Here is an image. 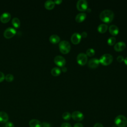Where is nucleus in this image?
<instances>
[{
    "label": "nucleus",
    "instance_id": "f257e3e1",
    "mask_svg": "<svg viewBox=\"0 0 127 127\" xmlns=\"http://www.w3.org/2000/svg\"><path fill=\"white\" fill-rule=\"evenodd\" d=\"M114 17V13L113 11L110 9L103 10L100 14V18L105 23H110L112 21Z\"/></svg>",
    "mask_w": 127,
    "mask_h": 127
},
{
    "label": "nucleus",
    "instance_id": "f03ea898",
    "mask_svg": "<svg viewBox=\"0 0 127 127\" xmlns=\"http://www.w3.org/2000/svg\"><path fill=\"white\" fill-rule=\"evenodd\" d=\"M114 122L118 127H126L127 126V119L122 115L117 116L115 119Z\"/></svg>",
    "mask_w": 127,
    "mask_h": 127
},
{
    "label": "nucleus",
    "instance_id": "7ed1b4c3",
    "mask_svg": "<svg viewBox=\"0 0 127 127\" xmlns=\"http://www.w3.org/2000/svg\"><path fill=\"white\" fill-rule=\"evenodd\" d=\"M113 60V56L110 54H105L100 58V63L104 65H108L112 63Z\"/></svg>",
    "mask_w": 127,
    "mask_h": 127
},
{
    "label": "nucleus",
    "instance_id": "20e7f679",
    "mask_svg": "<svg viewBox=\"0 0 127 127\" xmlns=\"http://www.w3.org/2000/svg\"><path fill=\"white\" fill-rule=\"evenodd\" d=\"M59 49L61 53L65 54L68 53L70 50V45L69 43L65 40L62 41L59 45Z\"/></svg>",
    "mask_w": 127,
    "mask_h": 127
},
{
    "label": "nucleus",
    "instance_id": "39448f33",
    "mask_svg": "<svg viewBox=\"0 0 127 127\" xmlns=\"http://www.w3.org/2000/svg\"><path fill=\"white\" fill-rule=\"evenodd\" d=\"M77 9L81 11L86 10L88 8V3L85 0H79L76 3Z\"/></svg>",
    "mask_w": 127,
    "mask_h": 127
},
{
    "label": "nucleus",
    "instance_id": "423d86ee",
    "mask_svg": "<svg viewBox=\"0 0 127 127\" xmlns=\"http://www.w3.org/2000/svg\"><path fill=\"white\" fill-rule=\"evenodd\" d=\"M77 62L81 65L85 64L87 62V56L86 54L81 53L79 54L77 56Z\"/></svg>",
    "mask_w": 127,
    "mask_h": 127
},
{
    "label": "nucleus",
    "instance_id": "0eeeda50",
    "mask_svg": "<svg viewBox=\"0 0 127 127\" xmlns=\"http://www.w3.org/2000/svg\"><path fill=\"white\" fill-rule=\"evenodd\" d=\"M16 33V30L12 27L7 28L3 32V36L5 38L9 39L12 37Z\"/></svg>",
    "mask_w": 127,
    "mask_h": 127
},
{
    "label": "nucleus",
    "instance_id": "6e6552de",
    "mask_svg": "<svg viewBox=\"0 0 127 127\" xmlns=\"http://www.w3.org/2000/svg\"><path fill=\"white\" fill-rule=\"evenodd\" d=\"M71 118L75 121L80 122L83 120L84 115L81 112L78 111H76L72 113Z\"/></svg>",
    "mask_w": 127,
    "mask_h": 127
},
{
    "label": "nucleus",
    "instance_id": "1a4fd4ad",
    "mask_svg": "<svg viewBox=\"0 0 127 127\" xmlns=\"http://www.w3.org/2000/svg\"><path fill=\"white\" fill-rule=\"evenodd\" d=\"M54 62L57 65L61 67H63L65 64L66 62L65 59L63 57L58 55L55 57Z\"/></svg>",
    "mask_w": 127,
    "mask_h": 127
},
{
    "label": "nucleus",
    "instance_id": "9d476101",
    "mask_svg": "<svg viewBox=\"0 0 127 127\" xmlns=\"http://www.w3.org/2000/svg\"><path fill=\"white\" fill-rule=\"evenodd\" d=\"M100 64L99 59H96V58H92L90 59L88 63V65L89 67L92 68H94L97 67Z\"/></svg>",
    "mask_w": 127,
    "mask_h": 127
},
{
    "label": "nucleus",
    "instance_id": "9b49d317",
    "mask_svg": "<svg viewBox=\"0 0 127 127\" xmlns=\"http://www.w3.org/2000/svg\"><path fill=\"white\" fill-rule=\"evenodd\" d=\"M81 35L78 33H73L71 37V41L74 44H78L81 40Z\"/></svg>",
    "mask_w": 127,
    "mask_h": 127
},
{
    "label": "nucleus",
    "instance_id": "f8f14e48",
    "mask_svg": "<svg viewBox=\"0 0 127 127\" xmlns=\"http://www.w3.org/2000/svg\"><path fill=\"white\" fill-rule=\"evenodd\" d=\"M126 47V43L124 42L120 41L115 44V45H114V49L117 52H120L123 51L125 49Z\"/></svg>",
    "mask_w": 127,
    "mask_h": 127
},
{
    "label": "nucleus",
    "instance_id": "ddd939ff",
    "mask_svg": "<svg viewBox=\"0 0 127 127\" xmlns=\"http://www.w3.org/2000/svg\"><path fill=\"white\" fill-rule=\"evenodd\" d=\"M11 18V15L9 12H3L0 16V20L2 23H7L10 20Z\"/></svg>",
    "mask_w": 127,
    "mask_h": 127
},
{
    "label": "nucleus",
    "instance_id": "4468645a",
    "mask_svg": "<svg viewBox=\"0 0 127 127\" xmlns=\"http://www.w3.org/2000/svg\"><path fill=\"white\" fill-rule=\"evenodd\" d=\"M109 30L110 33L113 36L117 35L119 32V28L115 25H111L109 26Z\"/></svg>",
    "mask_w": 127,
    "mask_h": 127
},
{
    "label": "nucleus",
    "instance_id": "2eb2a0df",
    "mask_svg": "<svg viewBox=\"0 0 127 127\" xmlns=\"http://www.w3.org/2000/svg\"><path fill=\"white\" fill-rule=\"evenodd\" d=\"M8 120V116L4 112H0V123L3 124L6 123Z\"/></svg>",
    "mask_w": 127,
    "mask_h": 127
},
{
    "label": "nucleus",
    "instance_id": "dca6fc26",
    "mask_svg": "<svg viewBox=\"0 0 127 127\" xmlns=\"http://www.w3.org/2000/svg\"><path fill=\"white\" fill-rule=\"evenodd\" d=\"M30 127H41L42 123L38 120L33 119L30 121L29 123Z\"/></svg>",
    "mask_w": 127,
    "mask_h": 127
},
{
    "label": "nucleus",
    "instance_id": "f3484780",
    "mask_svg": "<svg viewBox=\"0 0 127 127\" xmlns=\"http://www.w3.org/2000/svg\"><path fill=\"white\" fill-rule=\"evenodd\" d=\"M86 14L84 12H80L77 14L75 17V20L77 22H81L86 18Z\"/></svg>",
    "mask_w": 127,
    "mask_h": 127
},
{
    "label": "nucleus",
    "instance_id": "a211bd4d",
    "mask_svg": "<svg viewBox=\"0 0 127 127\" xmlns=\"http://www.w3.org/2000/svg\"><path fill=\"white\" fill-rule=\"evenodd\" d=\"M55 5V3L54 2V1L52 0H48L45 1L44 6L45 8L47 9H53Z\"/></svg>",
    "mask_w": 127,
    "mask_h": 127
},
{
    "label": "nucleus",
    "instance_id": "6ab92c4d",
    "mask_svg": "<svg viewBox=\"0 0 127 127\" xmlns=\"http://www.w3.org/2000/svg\"><path fill=\"white\" fill-rule=\"evenodd\" d=\"M49 40L53 44H57L60 42V38L58 35L53 34L50 36L49 38Z\"/></svg>",
    "mask_w": 127,
    "mask_h": 127
},
{
    "label": "nucleus",
    "instance_id": "aec40b11",
    "mask_svg": "<svg viewBox=\"0 0 127 127\" xmlns=\"http://www.w3.org/2000/svg\"><path fill=\"white\" fill-rule=\"evenodd\" d=\"M107 29L108 25L106 24H101L97 27L98 31L101 33H105L107 31Z\"/></svg>",
    "mask_w": 127,
    "mask_h": 127
},
{
    "label": "nucleus",
    "instance_id": "412c9836",
    "mask_svg": "<svg viewBox=\"0 0 127 127\" xmlns=\"http://www.w3.org/2000/svg\"><path fill=\"white\" fill-rule=\"evenodd\" d=\"M61 72V70L60 68L58 67H55L53 68L51 70V73L53 76H57L60 74Z\"/></svg>",
    "mask_w": 127,
    "mask_h": 127
},
{
    "label": "nucleus",
    "instance_id": "4be33fe9",
    "mask_svg": "<svg viewBox=\"0 0 127 127\" xmlns=\"http://www.w3.org/2000/svg\"><path fill=\"white\" fill-rule=\"evenodd\" d=\"M11 23L13 26L15 28H18L20 25V20L17 17H14L12 19Z\"/></svg>",
    "mask_w": 127,
    "mask_h": 127
},
{
    "label": "nucleus",
    "instance_id": "5701e85b",
    "mask_svg": "<svg viewBox=\"0 0 127 127\" xmlns=\"http://www.w3.org/2000/svg\"><path fill=\"white\" fill-rule=\"evenodd\" d=\"M62 118L65 121H68L71 118V115L67 112H64L62 115Z\"/></svg>",
    "mask_w": 127,
    "mask_h": 127
},
{
    "label": "nucleus",
    "instance_id": "b1692460",
    "mask_svg": "<svg viewBox=\"0 0 127 127\" xmlns=\"http://www.w3.org/2000/svg\"><path fill=\"white\" fill-rule=\"evenodd\" d=\"M116 39L115 37H110L108 39V41H107V43L108 44V45H113L115 44L116 43Z\"/></svg>",
    "mask_w": 127,
    "mask_h": 127
},
{
    "label": "nucleus",
    "instance_id": "393cba45",
    "mask_svg": "<svg viewBox=\"0 0 127 127\" xmlns=\"http://www.w3.org/2000/svg\"><path fill=\"white\" fill-rule=\"evenodd\" d=\"M95 54V50L92 48H89L86 51V55L92 57Z\"/></svg>",
    "mask_w": 127,
    "mask_h": 127
},
{
    "label": "nucleus",
    "instance_id": "a878e982",
    "mask_svg": "<svg viewBox=\"0 0 127 127\" xmlns=\"http://www.w3.org/2000/svg\"><path fill=\"white\" fill-rule=\"evenodd\" d=\"M4 79L6 80V81L8 82H11L13 81L14 79V77H13V75L11 74H7L5 76Z\"/></svg>",
    "mask_w": 127,
    "mask_h": 127
},
{
    "label": "nucleus",
    "instance_id": "bb28decb",
    "mask_svg": "<svg viewBox=\"0 0 127 127\" xmlns=\"http://www.w3.org/2000/svg\"><path fill=\"white\" fill-rule=\"evenodd\" d=\"M117 60L118 62L119 63H121V62H122L123 61H124V58L123 56H121V55H120L117 58Z\"/></svg>",
    "mask_w": 127,
    "mask_h": 127
},
{
    "label": "nucleus",
    "instance_id": "cd10ccee",
    "mask_svg": "<svg viewBox=\"0 0 127 127\" xmlns=\"http://www.w3.org/2000/svg\"><path fill=\"white\" fill-rule=\"evenodd\" d=\"M4 78H5V76L4 73L0 71V82L2 81Z\"/></svg>",
    "mask_w": 127,
    "mask_h": 127
},
{
    "label": "nucleus",
    "instance_id": "c85d7f7f",
    "mask_svg": "<svg viewBox=\"0 0 127 127\" xmlns=\"http://www.w3.org/2000/svg\"><path fill=\"white\" fill-rule=\"evenodd\" d=\"M61 127H72V126L68 123H64L62 124Z\"/></svg>",
    "mask_w": 127,
    "mask_h": 127
},
{
    "label": "nucleus",
    "instance_id": "c756f323",
    "mask_svg": "<svg viewBox=\"0 0 127 127\" xmlns=\"http://www.w3.org/2000/svg\"><path fill=\"white\" fill-rule=\"evenodd\" d=\"M41 127H51V125L47 122H43L42 123Z\"/></svg>",
    "mask_w": 127,
    "mask_h": 127
},
{
    "label": "nucleus",
    "instance_id": "7c9ffc66",
    "mask_svg": "<svg viewBox=\"0 0 127 127\" xmlns=\"http://www.w3.org/2000/svg\"><path fill=\"white\" fill-rule=\"evenodd\" d=\"M5 127H14V126L11 122H7L5 125Z\"/></svg>",
    "mask_w": 127,
    "mask_h": 127
},
{
    "label": "nucleus",
    "instance_id": "2f4dec72",
    "mask_svg": "<svg viewBox=\"0 0 127 127\" xmlns=\"http://www.w3.org/2000/svg\"><path fill=\"white\" fill-rule=\"evenodd\" d=\"M81 35V37H83V38H85L87 37V33L86 32H85V31H83L81 33V34H80Z\"/></svg>",
    "mask_w": 127,
    "mask_h": 127
},
{
    "label": "nucleus",
    "instance_id": "473e14b6",
    "mask_svg": "<svg viewBox=\"0 0 127 127\" xmlns=\"http://www.w3.org/2000/svg\"><path fill=\"white\" fill-rule=\"evenodd\" d=\"M73 127H83V126L81 123H76L74 125Z\"/></svg>",
    "mask_w": 127,
    "mask_h": 127
},
{
    "label": "nucleus",
    "instance_id": "72a5a7b5",
    "mask_svg": "<svg viewBox=\"0 0 127 127\" xmlns=\"http://www.w3.org/2000/svg\"><path fill=\"white\" fill-rule=\"evenodd\" d=\"M93 127H104L102 125V124H101V123H96L94 125Z\"/></svg>",
    "mask_w": 127,
    "mask_h": 127
},
{
    "label": "nucleus",
    "instance_id": "f704fd0d",
    "mask_svg": "<svg viewBox=\"0 0 127 127\" xmlns=\"http://www.w3.org/2000/svg\"><path fill=\"white\" fill-rule=\"evenodd\" d=\"M62 2V0H56L54 1V2H55L56 4H60Z\"/></svg>",
    "mask_w": 127,
    "mask_h": 127
},
{
    "label": "nucleus",
    "instance_id": "c9c22d12",
    "mask_svg": "<svg viewBox=\"0 0 127 127\" xmlns=\"http://www.w3.org/2000/svg\"><path fill=\"white\" fill-rule=\"evenodd\" d=\"M62 71L65 72L67 71V68L66 67L63 66V67H62Z\"/></svg>",
    "mask_w": 127,
    "mask_h": 127
},
{
    "label": "nucleus",
    "instance_id": "e433bc0d",
    "mask_svg": "<svg viewBox=\"0 0 127 127\" xmlns=\"http://www.w3.org/2000/svg\"><path fill=\"white\" fill-rule=\"evenodd\" d=\"M124 62H125V64L127 65V57H126L125 59H124Z\"/></svg>",
    "mask_w": 127,
    "mask_h": 127
},
{
    "label": "nucleus",
    "instance_id": "4c0bfd02",
    "mask_svg": "<svg viewBox=\"0 0 127 127\" xmlns=\"http://www.w3.org/2000/svg\"><path fill=\"white\" fill-rule=\"evenodd\" d=\"M91 8H87V9H86V11H87V12H91Z\"/></svg>",
    "mask_w": 127,
    "mask_h": 127
}]
</instances>
